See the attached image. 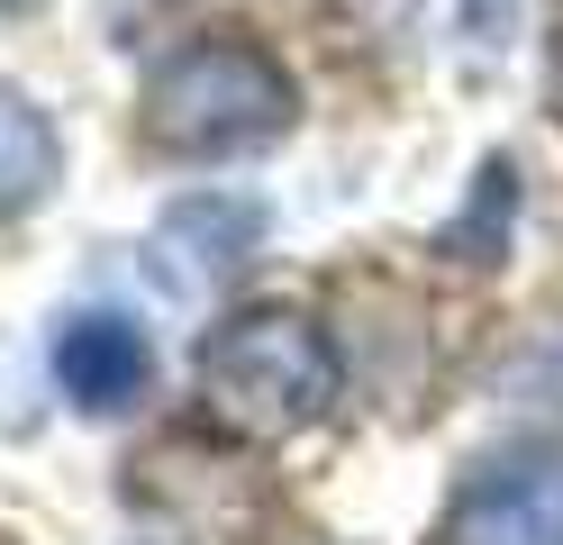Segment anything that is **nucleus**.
I'll return each instance as SVG.
<instances>
[{"mask_svg": "<svg viewBox=\"0 0 563 545\" xmlns=\"http://www.w3.org/2000/svg\"><path fill=\"white\" fill-rule=\"evenodd\" d=\"M300 119V83L291 64L255 36H191L146 73V145L173 164H228V155H264L273 137H291Z\"/></svg>", "mask_w": 563, "mask_h": 545, "instance_id": "obj_1", "label": "nucleus"}, {"mask_svg": "<svg viewBox=\"0 0 563 545\" xmlns=\"http://www.w3.org/2000/svg\"><path fill=\"white\" fill-rule=\"evenodd\" d=\"M336 391H345V363L309 309L255 301L200 337V400L228 436H255V446L300 436L336 410Z\"/></svg>", "mask_w": 563, "mask_h": 545, "instance_id": "obj_2", "label": "nucleus"}, {"mask_svg": "<svg viewBox=\"0 0 563 545\" xmlns=\"http://www.w3.org/2000/svg\"><path fill=\"white\" fill-rule=\"evenodd\" d=\"M437 545H563V446H500L454 482Z\"/></svg>", "mask_w": 563, "mask_h": 545, "instance_id": "obj_3", "label": "nucleus"}, {"mask_svg": "<svg viewBox=\"0 0 563 545\" xmlns=\"http://www.w3.org/2000/svg\"><path fill=\"white\" fill-rule=\"evenodd\" d=\"M55 382L74 410H128V400H146L155 382V346H146V327L119 318V309H82V318H64V337H55Z\"/></svg>", "mask_w": 563, "mask_h": 545, "instance_id": "obj_4", "label": "nucleus"}, {"mask_svg": "<svg viewBox=\"0 0 563 545\" xmlns=\"http://www.w3.org/2000/svg\"><path fill=\"white\" fill-rule=\"evenodd\" d=\"M64 182V137L37 100L0 91V218H27Z\"/></svg>", "mask_w": 563, "mask_h": 545, "instance_id": "obj_5", "label": "nucleus"}, {"mask_svg": "<svg viewBox=\"0 0 563 545\" xmlns=\"http://www.w3.org/2000/svg\"><path fill=\"white\" fill-rule=\"evenodd\" d=\"M509 218H518V173H509V155H490L482 182H473V200L445 218L437 254H454V264H500L509 254Z\"/></svg>", "mask_w": 563, "mask_h": 545, "instance_id": "obj_6", "label": "nucleus"}, {"mask_svg": "<svg viewBox=\"0 0 563 545\" xmlns=\"http://www.w3.org/2000/svg\"><path fill=\"white\" fill-rule=\"evenodd\" d=\"M518 10H527V0H464V36H473L482 55L509 46V36H518Z\"/></svg>", "mask_w": 563, "mask_h": 545, "instance_id": "obj_7", "label": "nucleus"}, {"mask_svg": "<svg viewBox=\"0 0 563 545\" xmlns=\"http://www.w3.org/2000/svg\"><path fill=\"white\" fill-rule=\"evenodd\" d=\"M328 10H345L355 28H400V19L418 10V0H328Z\"/></svg>", "mask_w": 563, "mask_h": 545, "instance_id": "obj_8", "label": "nucleus"}, {"mask_svg": "<svg viewBox=\"0 0 563 545\" xmlns=\"http://www.w3.org/2000/svg\"><path fill=\"white\" fill-rule=\"evenodd\" d=\"M545 64H554V109H563V0H554V36H545Z\"/></svg>", "mask_w": 563, "mask_h": 545, "instance_id": "obj_9", "label": "nucleus"}, {"mask_svg": "<svg viewBox=\"0 0 563 545\" xmlns=\"http://www.w3.org/2000/svg\"><path fill=\"white\" fill-rule=\"evenodd\" d=\"M0 10H46V0H0Z\"/></svg>", "mask_w": 563, "mask_h": 545, "instance_id": "obj_10", "label": "nucleus"}]
</instances>
